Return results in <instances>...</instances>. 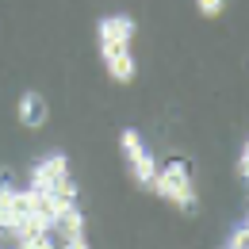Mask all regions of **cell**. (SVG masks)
Wrapping results in <instances>:
<instances>
[{
	"instance_id": "11",
	"label": "cell",
	"mask_w": 249,
	"mask_h": 249,
	"mask_svg": "<svg viewBox=\"0 0 249 249\" xmlns=\"http://www.w3.org/2000/svg\"><path fill=\"white\" fill-rule=\"evenodd\" d=\"M234 173H238L242 184L249 180V142H242V150H238V165H234Z\"/></svg>"
},
{
	"instance_id": "9",
	"label": "cell",
	"mask_w": 249,
	"mask_h": 249,
	"mask_svg": "<svg viewBox=\"0 0 249 249\" xmlns=\"http://www.w3.org/2000/svg\"><path fill=\"white\" fill-rule=\"evenodd\" d=\"M196 12L203 16V19H215L226 12V0H196Z\"/></svg>"
},
{
	"instance_id": "4",
	"label": "cell",
	"mask_w": 249,
	"mask_h": 249,
	"mask_svg": "<svg viewBox=\"0 0 249 249\" xmlns=\"http://www.w3.org/2000/svg\"><path fill=\"white\" fill-rule=\"evenodd\" d=\"M119 154H123L126 177L134 180V188L150 192V188H154V173H157V157L150 154L146 138H142L134 126H123V130H119Z\"/></svg>"
},
{
	"instance_id": "2",
	"label": "cell",
	"mask_w": 249,
	"mask_h": 249,
	"mask_svg": "<svg viewBox=\"0 0 249 249\" xmlns=\"http://www.w3.org/2000/svg\"><path fill=\"white\" fill-rule=\"evenodd\" d=\"M150 192L157 199L173 203L180 215H196V207H199V192H196V177H192L188 161H165V165H157Z\"/></svg>"
},
{
	"instance_id": "6",
	"label": "cell",
	"mask_w": 249,
	"mask_h": 249,
	"mask_svg": "<svg viewBox=\"0 0 249 249\" xmlns=\"http://www.w3.org/2000/svg\"><path fill=\"white\" fill-rule=\"evenodd\" d=\"M23 218V188H16L12 180L0 184V230L12 234Z\"/></svg>"
},
{
	"instance_id": "10",
	"label": "cell",
	"mask_w": 249,
	"mask_h": 249,
	"mask_svg": "<svg viewBox=\"0 0 249 249\" xmlns=\"http://www.w3.org/2000/svg\"><path fill=\"white\" fill-rule=\"evenodd\" d=\"M58 249H92L89 246V234H69V238H58Z\"/></svg>"
},
{
	"instance_id": "1",
	"label": "cell",
	"mask_w": 249,
	"mask_h": 249,
	"mask_svg": "<svg viewBox=\"0 0 249 249\" xmlns=\"http://www.w3.org/2000/svg\"><path fill=\"white\" fill-rule=\"evenodd\" d=\"M134 35H138V23L126 12L100 16V23H96V50H100L104 73L115 85H130L138 77V62H134V50H130Z\"/></svg>"
},
{
	"instance_id": "7",
	"label": "cell",
	"mask_w": 249,
	"mask_h": 249,
	"mask_svg": "<svg viewBox=\"0 0 249 249\" xmlns=\"http://www.w3.org/2000/svg\"><path fill=\"white\" fill-rule=\"evenodd\" d=\"M16 249H58L54 246V234L46 230V234H31V238H19Z\"/></svg>"
},
{
	"instance_id": "3",
	"label": "cell",
	"mask_w": 249,
	"mask_h": 249,
	"mask_svg": "<svg viewBox=\"0 0 249 249\" xmlns=\"http://www.w3.org/2000/svg\"><path fill=\"white\" fill-rule=\"evenodd\" d=\"M27 188L50 196V199H77V180L69 173V157L65 154H46L42 161L31 165V177H27Z\"/></svg>"
},
{
	"instance_id": "5",
	"label": "cell",
	"mask_w": 249,
	"mask_h": 249,
	"mask_svg": "<svg viewBox=\"0 0 249 249\" xmlns=\"http://www.w3.org/2000/svg\"><path fill=\"white\" fill-rule=\"evenodd\" d=\"M16 115H19V123L27 126V130H42L46 119H50V104H46V96L27 89V92L19 96V104H16Z\"/></svg>"
},
{
	"instance_id": "12",
	"label": "cell",
	"mask_w": 249,
	"mask_h": 249,
	"mask_svg": "<svg viewBox=\"0 0 249 249\" xmlns=\"http://www.w3.org/2000/svg\"><path fill=\"white\" fill-rule=\"evenodd\" d=\"M0 249H4V246H0Z\"/></svg>"
},
{
	"instance_id": "8",
	"label": "cell",
	"mask_w": 249,
	"mask_h": 249,
	"mask_svg": "<svg viewBox=\"0 0 249 249\" xmlns=\"http://www.w3.org/2000/svg\"><path fill=\"white\" fill-rule=\"evenodd\" d=\"M222 249H249V222H238V226L230 230V238H226Z\"/></svg>"
}]
</instances>
